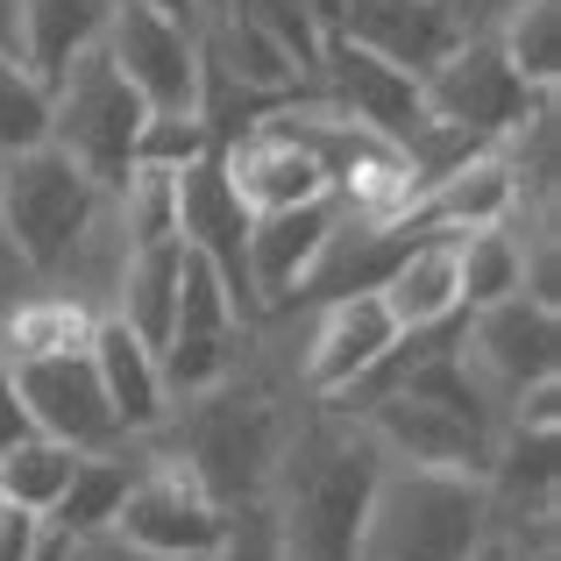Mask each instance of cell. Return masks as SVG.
Wrapping results in <instances>:
<instances>
[{"label": "cell", "mask_w": 561, "mask_h": 561, "mask_svg": "<svg viewBox=\"0 0 561 561\" xmlns=\"http://www.w3.org/2000/svg\"><path fill=\"white\" fill-rule=\"evenodd\" d=\"M22 434H36V420H28V405H22V391H14V370L0 363V448H14Z\"/></svg>", "instance_id": "e575fe53"}, {"label": "cell", "mask_w": 561, "mask_h": 561, "mask_svg": "<svg viewBox=\"0 0 561 561\" xmlns=\"http://www.w3.org/2000/svg\"><path fill=\"white\" fill-rule=\"evenodd\" d=\"M85 561H206V554H164V548H142V540H122V534H93L79 540Z\"/></svg>", "instance_id": "836d02e7"}, {"label": "cell", "mask_w": 561, "mask_h": 561, "mask_svg": "<svg viewBox=\"0 0 561 561\" xmlns=\"http://www.w3.org/2000/svg\"><path fill=\"white\" fill-rule=\"evenodd\" d=\"M455 271H462V313L526 291V242L512 234V220L497 228H462L455 234Z\"/></svg>", "instance_id": "d4e9b609"}, {"label": "cell", "mask_w": 561, "mask_h": 561, "mask_svg": "<svg viewBox=\"0 0 561 561\" xmlns=\"http://www.w3.org/2000/svg\"><path fill=\"white\" fill-rule=\"evenodd\" d=\"M0 50L22 57V0H0ZM22 65H28V57H22Z\"/></svg>", "instance_id": "d590c367"}, {"label": "cell", "mask_w": 561, "mask_h": 561, "mask_svg": "<svg viewBox=\"0 0 561 561\" xmlns=\"http://www.w3.org/2000/svg\"><path fill=\"white\" fill-rule=\"evenodd\" d=\"M491 36H497V50H505V65L519 71L534 93H554L561 85V0H519Z\"/></svg>", "instance_id": "4316f807"}, {"label": "cell", "mask_w": 561, "mask_h": 561, "mask_svg": "<svg viewBox=\"0 0 561 561\" xmlns=\"http://www.w3.org/2000/svg\"><path fill=\"white\" fill-rule=\"evenodd\" d=\"M220 164H228L234 192H242L249 214H277V206H306V199H328V171H320L313 142L285 122V114H263V122L234 128L220 142Z\"/></svg>", "instance_id": "9a60e30c"}, {"label": "cell", "mask_w": 561, "mask_h": 561, "mask_svg": "<svg viewBox=\"0 0 561 561\" xmlns=\"http://www.w3.org/2000/svg\"><path fill=\"white\" fill-rule=\"evenodd\" d=\"M122 0H22V57L36 79H57L79 50L107 36Z\"/></svg>", "instance_id": "7402d4cb"}, {"label": "cell", "mask_w": 561, "mask_h": 561, "mask_svg": "<svg viewBox=\"0 0 561 561\" xmlns=\"http://www.w3.org/2000/svg\"><path fill=\"white\" fill-rule=\"evenodd\" d=\"M100 306H85L79 291H36V299H14L0 313V356L28 363V356H65V348L93 342Z\"/></svg>", "instance_id": "603a6c76"}, {"label": "cell", "mask_w": 561, "mask_h": 561, "mask_svg": "<svg viewBox=\"0 0 561 561\" xmlns=\"http://www.w3.org/2000/svg\"><path fill=\"white\" fill-rule=\"evenodd\" d=\"M455 356L469 363V377H477L497 405H512L526 383L561 377V306H540V299H526V291L469 306L462 334H455Z\"/></svg>", "instance_id": "52a82bcc"}, {"label": "cell", "mask_w": 561, "mask_h": 561, "mask_svg": "<svg viewBox=\"0 0 561 561\" xmlns=\"http://www.w3.org/2000/svg\"><path fill=\"white\" fill-rule=\"evenodd\" d=\"M43 534H50V526H43L28 505H14V497L0 491V561H28V554L43 548Z\"/></svg>", "instance_id": "1f68e13d"}, {"label": "cell", "mask_w": 561, "mask_h": 561, "mask_svg": "<svg viewBox=\"0 0 561 561\" xmlns=\"http://www.w3.org/2000/svg\"><path fill=\"white\" fill-rule=\"evenodd\" d=\"M398 320L383 306V291H334L320 299L313 328H306V348H299V383L313 398H342L348 383H363L383 356L398 348Z\"/></svg>", "instance_id": "5bb4252c"}, {"label": "cell", "mask_w": 561, "mask_h": 561, "mask_svg": "<svg viewBox=\"0 0 561 561\" xmlns=\"http://www.w3.org/2000/svg\"><path fill=\"white\" fill-rule=\"evenodd\" d=\"M71 469H79V448L57 434H22L14 448H0V491L14 505H28L36 519H50V505L65 497Z\"/></svg>", "instance_id": "484cf974"}, {"label": "cell", "mask_w": 561, "mask_h": 561, "mask_svg": "<svg viewBox=\"0 0 561 561\" xmlns=\"http://www.w3.org/2000/svg\"><path fill=\"white\" fill-rule=\"evenodd\" d=\"M526 192L519 171H512L505 142H477L469 157H455L440 179H426V192L412 199V228H440V234H462V228H497V220H519Z\"/></svg>", "instance_id": "2e32d148"}, {"label": "cell", "mask_w": 561, "mask_h": 561, "mask_svg": "<svg viewBox=\"0 0 561 561\" xmlns=\"http://www.w3.org/2000/svg\"><path fill=\"white\" fill-rule=\"evenodd\" d=\"M554 93H534L519 71L505 65L497 36H455V50L434 71H420V107L426 122L455 128L469 142H505L534 107H548Z\"/></svg>", "instance_id": "8992f818"}, {"label": "cell", "mask_w": 561, "mask_h": 561, "mask_svg": "<svg viewBox=\"0 0 561 561\" xmlns=\"http://www.w3.org/2000/svg\"><path fill=\"white\" fill-rule=\"evenodd\" d=\"M220 519H228V505H214V491L192 477L185 455L150 448V455H136V469H128L122 512H114L107 534L142 540V548H164V554H206L220 540Z\"/></svg>", "instance_id": "ba28073f"}, {"label": "cell", "mask_w": 561, "mask_h": 561, "mask_svg": "<svg viewBox=\"0 0 561 561\" xmlns=\"http://www.w3.org/2000/svg\"><path fill=\"white\" fill-rule=\"evenodd\" d=\"M8 363V356H0ZM14 370V391H22L36 434H57L71 440L79 455H100V448H128L122 420H114L107 391H100V370L85 348H65V356H28V363H8Z\"/></svg>", "instance_id": "7c38bea8"}, {"label": "cell", "mask_w": 561, "mask_h": 561, "mask_svg": "<svg viewBox=\"0 0 561 561\" xmlns=\"http://www.w3.org/2000/svg\"><path fill=\"white\" fill-rule=\"evenodd\" d=\"M228 8H242L249 22L263 28V36H277L291 50V65L306 71V85H313V65H320V43H328V22H320L313 0H228ZM220 8V14H228Z\"/></svg>", "instance_id": "f1b7e54d"}, {"label": "cell", "mask_w": 561, "mask_h": 561, "mask_svg": "<svg viewBox=\"0 0 561 561\" xmlns=\"http://www.w3.org/2000/svg\"><path fill=\"white\" fill-rule=\"evenodd\" d=\"M363 434H370L383 455H398V462L477 469V477H483L505 426L477 420V412H455V405H434V398H412V391H370V405H363Z\"/></svg>", "instance_id": "8fae6325"}, {"label": "cell", "mask_w": 561, "mask_h": 561, "mask_svg": "<svg viewBox=\"0 0 561 561\" xmlns=\"http://www.w3.org/2000/svg\"><path fill=\"white\" fill-rule=\"evenodd\" d=\"M383 448L363 434V420L299 426L271 477V512L285 534V561H356L363 505H370Z\"/></svg>", "instance_id": "6da1fadb"}, {"label": "cell", "mask_w": 561, "mask_h": 561, "mask_svg": "<svg viewBox=\"0 0 561 561\" xmlns=\"http://www.w3.org/2000/svg\"><path fill=\"white\" fill-rule=\"evenodd\" d=\"M491 534V491L477 469H426L383 455L363 505L356 561H469Z\"/></svg>", "instance_id": "3957f363"}, {"label": "cell", "mask_w": 561, "mask_h": 561, "mask_svg": "<svg viewBox=\"0 0 561 561\" xmlns=\"http://www.w3.org/2000/svg\"><path fill=\"white\" fill-rule=\"evenodd\" d=\"M206 561H285V534H277L271 497H256V505H228L220 540L206 548Z\"/></svg>", "instance_id": "f546056e"}, {"label": "cell", "mask_w": 561, "mask_h": 561, "mask_svg": "<svg viewBox=\"0 0 561 561\" xmlns=\"http://www.w3.org/2000/svg\"><path fill=\"white\" fill-rule=\"evenodd\" d=\"M469 561H519V548H512V540H505V534L491 526V534H483L477 548H469Z\"/></svg>", "instance_id": "8d00e7d4"}, {"label": "cell", "mask_w": 561, "mask_h": 561, "mask_svg": "<svg viewBox=\"0 0 561 561\" xmlns=\"http://www.w3.org/2000/svg\"><path fill=\"white\" fill-rule=\"evenodd\" d=\"M334 220H342L334 192L306 199V206H277V214H249V291H256L263 313L299 299V285L313 271V256L328 249Z\"/></svg>", "instance_id": "e0dca14e"}, {"label": "cell", "mask_w": 561, "mask_h": 561, "mask_svg": "<svg viewBox=\"0 0 561 561\" xmlns=\"http://www.w3.org/2000/svg\"><path fill=\"white\" fill-rule=\"evenodd\" d=\"M36 142H50V79L0 50V157H22Z\"/></svg>", "instance_id": "83f0119b"}, {"label": "cell", "mask_w": 561, "mask_h": 561, "mask_svg": "<svg viewBox=\"0 0 561 561\" xmlns=\"http://www.w3.org/2000/svg\"><path fill=\"white\" fill-rule=\"evenodd\" d=\"M85 356H93L100 391H107V405H114V420H122L128 440L164 434V412H171L164 363H157V348L142 342V334L128 328L122 313H100V320H93V342H85Z\"/></svg>", "instance_id": "d6986e66"}, {"label": "cell", "mask_w": 561, "mask_h": 561, "mask_svg": "<svg viewBox=\"0 0 561 561\" xmlns=\"http://www.w3.org/2000/svg\"><path fill=\"white\" fill-rule=\"evenodd\" d=\"M100 206H107V185L79 171L57 142L0 157V256L28 277H65Z\"/></svg>", "instance_id": "277c9868"}, {"label": "cell", "mask_w": 561, "mask_h": 561, "mask_svg": "<svg viewBox=\"0 0 561 561\" xmlns=\"http://www.w3.org/2000/svg\"><path fill=\"white\" fill-rule=\"evenodd\" d=\"M142 122H150V100L122 79V65H114L100 43H93V50H79L50 79V142L79 171H93L107 192L128 179V164H136Z\"/></svg>", "instance_id": "5b68a950"}, {"label": "cell", "mask_w": 561, "mask_h": 561, "mask_svg": "<svg viewBox=\"0 0 561 561\" xmlns=\"http://www.w3.org/2000/svg\"><path fill=\"white\" fill-rule=\"evenodd\" d=\"M328 36H348L363 50H377L398 71H434L455 50V22L440 14V0H334Z\"/></svg>", "instance_id": "ac0fdd59"}, {"label": "cell", "mask_w": 561, "mask_h": 561, "mask_svg": "<svg viewBox=\"0 0 561 561\" xmlns=\"http://www.w3.org/2000/svg\"><path fill=\"white\" fill-rule=\"evenodd\" d=\"M519 0H440V14L455 22V36H491Z\"/></svg>", "instance_id": "d6a6232c"}, {"label": "cell", "mask_w": 561, "mask_h": 561, "mask_svg": "<svg viewBox=\"0 0 561 561\" xmlns=\"http://www.w3.org/2000/svg\"><path fill=\"white\" fill-rule=\"evenodd\" d=\"M179 242L199 249L220 271V285L242 306V320H263L256 291H249V206H242V192H234L228 164H220V142L179 171Z\"/></svg>", "instance_id": "4fadbf2b"}, {"label": "cell", "mask_w": 561, "mask_h": 561, "mask_svg": "<svg viewBox=\"0 0 561 561\" xmlns=\"http://www.w3.org/2000/svg\"><path fill=\"white\" fill-rule=\"evenodd\" d=\"M100 50L150 100V114H199V22L164 14L150 0H122Z\"/></svg>", "instance_id": "30bf717a"}, {"label": "cell", "mask_w": 561, "mask_h": 561, "mask_svg": "<svg viewBox=\"0 0 561 561\" xmlns=\"http://www.w3.org/2000/svg\"><path fill=\"white\" fill-rule=\"evenodd\" d=\"M199 43H206V57H214V65L228 71L234 85H249L256 100H291V93H306V71L291 65V50H285L277 36H263V28L249 22L242 8L199 22Z\"/></svg>", "instance_id": "44dd1931"}, {"label": "cell", "mask_w": 561, "mask_h": 561, "mask_svg": "<svg viewBox=\"0 0 561 561\" xmlns=\"http://www.w3.org/2000/svg\"><path fill=\"white\" fill-rule=\"evenodd\" d=\"M164 426H171L164 448L185 455L192 477L214 491V505H256V497H271V477L285 462L291 434H299L291 405L271 383L242 377V363L220 383L192 391L179 412H164Z\"/></svg>", "instance_id": "7a4b0ae2"}, {"label": "cell", "mask_w": 561, "mask_h": 561, "mask_svg": "<svg viewBox=\"0 0 561 561\" xmlns=\"http://www.w3.org/2000/svg\"><path fill=\"white\" fill-rule=\"evenodd\" d=\"M192 8H199V22H214V14L228 8V0H192Z\"/></svg>", "instance_id": "74e56055"}, {"label": "cell", "mask_w": 561, "mask_h": 561, "mask_svg": "<svg viewBox=\"0 0 561 561\" xmlns=\"http://www.w3.org/2000/svg\"><path fill=\"white\" fill-rule=\"evenodd\" d=\"M206 150H214V128L199 114H150L136 136V164H157V171H185Z\"/></svg>", "instance_id": "4dcf8cb0"}, {"label": "cell", "mask_w": 561, "mask_h": 561, "mask_svg": "<svg viewBox=\"0 0 561 561\" xmlns=\"http://www.w3.org/2000/svg\"><path fill=\"white\" fill-rule=\"evenodd\" d=\"M128 469H136V455L128 448H100V455H79V469H71L65 497L50 505V519L65 540H93L114 526V512H122V491H128Z\"/></svg>", "instance_id": "cb8c5ba5"}, {"label": "cell", "mask_w": 561, "mask_h": 561, "mask_svg": "<svg viewBox=\"0 0 561 561\" xmlns=\"http://www.w3.org/2000/svg\"><path fill=\"white\" fill-rule=\"evenodd\" d=\"M242 306L228 299V285H220V271L199 256V249H185L179 263V306H171V334L164 348H157V363H164V383L179 398L206 391V383H220L242 363Z\"/></svg>", "instance_id": "9c48e42d"}, {"label": "cell", "mask_w": 561, "mask_h": 561, "mask_svg": "<svg viewBox=\"0 0 561 561\" xmlns=\"http://www.w3.org/2000/svg\"><path fill=\"white\" fill-rule=\"evenodd\" d=\"M383 306H391V320L405 334H426L440 328V320L462 313V271H455V234L440 228H420L405 242V256L383 271Z\"/></svg>", "instance_id": "ffe728a7"}]
</instances>
